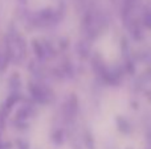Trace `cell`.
I'll return each instance as SVG.
<instances>
[{
    "label": "cell",
    "mask_w": 151,
    "mask_h": 149,
    "mask_svg": "<svg viewBox=\"0 0 151 149\" xmlns=\"http://www.w3.org/2000/svg\"><path fill=\"white\" fill-rule=\"evenodd\" d=\"M0 149H3V145H1V139H0Z\"/></svg>",
    "instance_id": "6da1fadb"
},
{
    "label": "cell",
    "mask_w": 151,
    "mask_h": 149,
    "mask_svg": "<svg viewBox=\"0 0 151 149\" xmlns=\"http://www.w3.org/2000/svg\"><path fill=\"white\" fill-rule=\"evenodd\" d=\"M20 1H25V0H20Z\"/></svg>",
    "instance_id": "7a4b0ae2"
}]
</instances>
